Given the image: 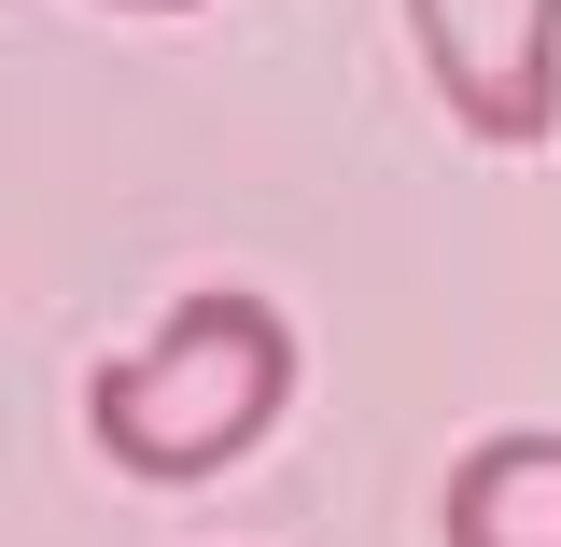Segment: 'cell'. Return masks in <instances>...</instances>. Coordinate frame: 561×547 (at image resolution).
<instances>
[{
    "mask_svg": "<svg viewBox=\"0 0 561 547\" xmlns=\"http://www.w3.org/2000/svg\"><path fill=\"white\" fill-rule=\"evenodd\" d=\"M408 43L478 140L534 155L561 127V0H408Z\"/></svg>",
    "mask_w": 561,
    "mask_h": 547,
    "instance_id": "cell-2",
    "label": "cell"
},
{
    "mask_svg": "<svg viewBox=\"0 0 561 547\" xmlns=\"http://www.w3.org/2000/svg\"><path fill=\"white\" fill-rule=\"evenodd\" d=\"M435 534L449 547H561V421L478 435L449 464V491H435Z\"/></svg>",
    "mask_w": 561,
    "mask_h": 547,
    "instance_id": "cell-3",
    "label": "cell"
},
{
    "mask_svg": "<svg viewBox=\"0 0 561 547\" xmlns=\"http://www.w3.org/2000/svg\"><path fill=\"white\" fill-rule=\"evenodd\" d=\"M113 14H183V0H113Z\"/></svg>",
    "mask_w": 561,
    "mask_h": 547,
    "instance_id": "cell-4",
    "label": "cell"
},
{
    "mask_svg": "<svg viewBox=\"0 0 561 547\" xmlns=\"http://www.w3.org/2000/svg\"><path fill=\"white\" fill-rule=\"evenodd\" d=\"M280 408H295V323H280L267 295H239V281L183 295L140 351H113V365L84 379L99 464H127V478H154V491L225 478Z\"/></svg>",
    "mask_w": 561,
    "mask_h": 547,
    "instance_id": "cell-1",
    "label": "cell"
}]
</instances>
